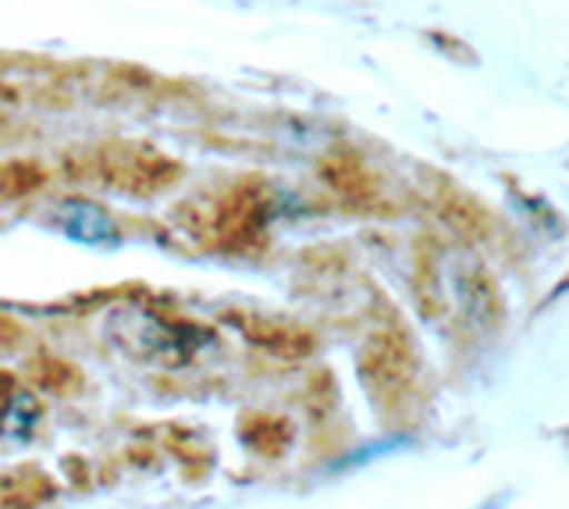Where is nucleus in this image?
I'll return each instance as SVG.
<instances>
[{
	"label": "nucleus",
	"mask_w": 569,
	"mask_h": 509,
	"mask_svg": "<svg viewBox=\"0 0 569 509\" xmlns=\"http://www.w3.org/2000/svg\"><path fill=\"white\" fill-rule=\"evenodd\" d=\"M100 171L107 179H114L121 189L132 192H157L164 189L168 182L178 179V164L160 157L153 150L142 147H111L100 153Z\"/></svg>",
	"instance_id": "obj_1"
},
{
	"label": "nucleus",
	"mask_w": 569,
	"mask_h": 509,
	"mask_svg": "<svg viewBox=\"0 0 569 509\" xmlns=\"http://www.w3.org/2000/svg\"><path fill=\"white\" fill-rule=\"evenodd\" d=\"M43 182V171L36 164H4L0 168V197H26Z\"/></svg>",
	"instance_id": "obj_2"
}]
</instances>
